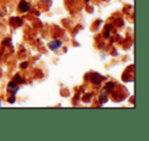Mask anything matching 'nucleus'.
I'll return each instance as SVG.
<instances>
[{
	"instance_id": "obj_1",
	"label": "nucleus",
	"mask_w": 149,
	"mask_h": 141,
	"mask_svg": "<svg viewBox=\"0 0 149 141\" xmlns=\"http://www.w3.org/2000/svg\"><path fill=\"white\" fill-rule=\"evenodd\" d=\"M8 91H9V93H11L13 95H15V93H17V91H19V88L15 86V82H10V83L8 84Z\"/></svg>"
},
{
	"instance_id": "obj_2",
	"label": "nucleus",
	"mask_w": 149,
	"mask_h": 141,
	"mask_svg": "<svg viewBox=\"0 0 149 141\" xmlns=\"http://www.w3.org/2000/svg\"><path fill=\"white\" fill-rule=\"evenodd\" d=\"M61 42L59 41V40H55V41H52L49 43V48L52 50H56L57 48H59L60 46H61Z\"/></svg>"
},
{
	"instance_id": "obj_3",
	"label": "nucleus",
	"mask_w": 149,
	"mask_h": 141,
	"mask_svg": "<svg viewBox=\"0 0 149 141\" xmlns=\"http://www.w3.org/2000/svg\"><path fill=\"white\" fill-rule=\"evenodd\" d=\"M29 7H30V4L26 2V1H22V2L19 3V9H21V11H23V13H25L26 10H28Z\"/></svg>"
},
{
	"instance_id": "obj_4",
	"label": "nucleus",
	"mask_w": 149,
	"mask_h": 141,
	"mask_svg": "<svg viewBox=\"0 0 149 141\" xmlns=\"http://www.w3.org/2000/svg\"><path fill=\"white\" fill-rule=\"evenodd\" d=\"M100 100H101V103H104V102L107 100V96H106V92L104 91H102V93H101V96H100V98H99Z\"/></svg>"
},
{
	"instance_id": "obj_5",
	"label": "nucleus",
	"mask_w": 149,
	"mask_h": 141,
	"mask_svg": "<svg viewBox=\"0 0 149 141\" xmlns=\"http://www.w3.org/2000/svg\"><path fill=\"white\" fill-rule=\"evenodd\" d=\"M15 81H17V82H21V83H23V80H22L21 76H19V75H17V76H15Z\"/></svg>"
},
{
	"instance_id": "obj_6",
	"label": "nucleus",
	"mask_w": 149,
	"mask_h": 141,
	"mask_svg": "<svg viewBox=\"0 0 149 141\" xmlns=\"http://www.w3.org/2000/svg\"><path fill=\"white\" fill-rule=\"evenodd\" d=\"M109 30H110V26H106V29H105V37H108V34H109Z\"/></svg>"
},
{
	"instance_id": "obj_7",
	"label": "nucleus",
	"mask_w": 149,
	"mask_h": 141,
	"mask_svg": "<svg viewBox=\"0 0 149 141\" xmlns=\"http://www.w3.org/2000/svg\"><path fill=\"white\" fill-rule=\"evenodd\" d=\"M113 83H112V82H109V83H107V85H106V87L107 88H112L113 87Z\"/></svg>"
},
{
	"instance_id": "obj_8",
	"label": "nucleus",
	"mask_w": 149,
	"mask_h": 141,
	"mask_svg": "<svg viewBox=\"0 0 149 141\" xmlns=\"http://www.w3.org/2000/svg\"><path fill=\"white\" fill-rule=\"evenodd\" d=\"M22 68H26V66H28V62H24V64H22Z\"/></svg>"
},
{
	"instance_id": "obj_9",
	"label": "nucleus",
	"mask_w": 149,
	"mask_h": 141,
	"mask_svg": "<svg viewBox=\"0 0 149 141\" xmlns=\"http://www.w3.org/2000/svg\"><path fill=\"white\" fill-rule=\"evenodd\" d=\"M8 101H9V102H11V103H13V102H15V97H13V98H11V99H10V98H9Z\"/></svg>"
},
{
	"instance_id": "obj_10",
	"label": "nucleus",
	"mask_w": 149,
	"mask_h": 141,
	"mask_svg": "<svg viewBox=\"0 0 149 141\" xmlns=\"http://www.w3.org/2000/svg\"><path fill=\"white\" fill-rule=\"evenodd\" d=\"M43 1H46V0H43ZM48 1H52V0H48Z\"/></svg>"
}]
</instances>
